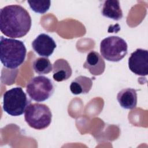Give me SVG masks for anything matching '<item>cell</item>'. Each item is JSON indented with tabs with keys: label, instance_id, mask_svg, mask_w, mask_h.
<instances>
[{
	"label": "cell",
	"instance_id": "6da1fadb",
	"mask_svg": "<svg viewBox=\"0 0 148 148\" xmlns=\"http://www.w3.org/2000/svg\"><path fill=\"white\" fill-rule=\"evenodd\" d=\"M31 24L29 13L20 5H8L0 10V30L8 37H23L30 30Z\"/></svg>",
	"mask_w": 148,
	"mask_h": 148
},
{
	"label": "cell",
	"instance_id": "7a4b0ae2",
	"mask_svg": "<svg viewBox=\"0 0 148 148\" xmlns=\"http://www.w3.org/2000/svg\"><path fill=\"white\" fill-rule=\"evenodd\" d=\"M27 49L21 40L0 37V59L3 66L15 69L20 66L26 57Z\"/></svg>",
	"mask_w": 148,
	"mask_h": 148
},
{
	"label": "cell",
	"instance_id": "3957f363",
	"mask_svg": "<svg viewBox=\"0 0 148 148\" xmlns=\"http://www.w3.org/2000/svg\"><path fill=\"white\" fill-rule=\"evenodd\" d=\"M31 101L21 87H14L6 91L3 97V109L12 116H19L25 113Z\"/></svg>",
	"mask_w": 148,
	"mask_h": 148
},
{
	"label": "cell",
	"instance_id": "277c9868",
	"mask_svg": "<svg viewBox=\"0 0 148 148\" xmlns=\"http://www.w3.org/2000/svg\"><path fill=\"white\" fill-rule=\"evenodd\" d=\"M51 118L50 108L43 103H30L24 113V119L28 125L38 130L47 128L51 122Z\"/></svg>",
	"mask_w": 148,
	"mask_h": 148
},
{
	"label": "cell",
	"instance_id": "5b68a950",
	"mask_svg": "<svg viewBox=\"0 0 148 148\" xmlns=\"http://www.w3.org/2000/svg\"><path fill=\"white\" fill-rule=\"evenodd\" d=\"M100 52L105 60L118 62L127 55L128 46L125 40L120 37L108 36L101 42Z\"/></svg>",
	"mask_w": 148,
	"mask_h": 148
},
{
	"label": "cell",
	"instance_id": "8992f818",
	"mask_svg": "<svg viewBox=\"0 0 148 148\" xmlns=\"http://www.w3.org/2000/svg\"><path fill=\"white\" fill-rule=\"evenodd\" d=\"M54 86L52 81L45 76L32 78L26 86V92L30 98L36 102H43L53 94Z\"/></svg>",
	"mask_w": 148,
	"mask_h": 148
},
{
	"label": "cell",
	"instance_id": "52a82bcc",
	"mask_svg": "<svg viewBox=\"0 0 148 148\" xmlns=\"http://www.w3.org/2000/svg\"><path fill=\"white\" fill-rule=\"evenodd\" d=\"M128 68L134 74L139 76L148 75V51L143 49H137L128 58Z\"/></svg>",
	"mask_w": 148,
	"mask_h": 148
},
{
	"label": "cell",
	"instance_id": "ba28073f",
	"mask_svg": "<svg viewBox=\"0 0 148 148\" xmlns=\"http://www.w3.org/2000/svg\"><path fill=\"white\" fill-rule=\"evenodd\" d=\"M56 46L54 39L46 34H39L32 42V47L35 52L42 57L50 56Z\"/></svg>",
	"mask_w": 148,
	"mask_h": 148
},
{
	"label": "cell",
	"instance_id": "9c48e42d",
	"mask_svg": "<svg viewBox=\"0 0 148 148\" xmlns=\"http://www.w3.org/2000/svg\"><path fill=\"white\" fill-rule=\"evenodd\" d=\"M83 67L87 69L92 75L99 76L102 74L105 69V62L98 52L91 51L87 55Z\"/></svg>",
	"mask_w": 148,
	"mask_h": 148
},
{
	"label": "cell",
	"instance_id": "30bf717a",
	"mask_svg": "<svg viewBox=\"0 0 148 148\" xmlns=\"http://www.w3.org/2000/svg\"><path fill=\"white\" fill-rule=\"evenodd\" d=\"M53 77L56 82L68 80L72 75V68L68 62L63 58L57 60L53 66Z\"/></svg>",
	"mask_w": 148,
	"mask_h": 148
},
{
	"label": "cell",
	"instance_id": "8fae6325",
	"mask_svg": "<svg viewBox=\"0 0 148 148\" xmlns=\"http://www.w3.org/2000/svg\"><path fill=\"white\" fill-rule=\"evenodd\" d=\"M117 99L123 108L133 109L137 105L136 90L131 88L123 89L118 92Z\"/></svg>",
	"mask_w": 148,
	"mask_h": 148
},
{
	"label": "cell",
	"instance_id": "7c38bea8",
	"mask_svg": "<svg viewBox=\"0 0 148 148\" xmlns=\"http://www.w3.org/2000/svg\"><path fill=\"white\" fill-rule=\"evenodd\" d=\"M101 13L104 17L115 21L120 20L123 17L120 2L117 0L105 1L101 9Z\"/></svg>",
	"mask_w": 148,
	"mask_h": 148
},
{
	"label": "cell",
	"instance_id": "4fadbf2b",
	"mask_svg": "<svg viewBox=\"0 0 148 148\" xmlns=\"http://www.w3.org/2000/svg\"><path fill=\"white\" fill-rule=\"evenodd\" d=\"M92 82L91 78L79 76L73 80L70 85V90L74 95L87 94L91 89Z\"/></svg>",
	"mask_w": 148,
	"mask_h": 148
},
{
	"label": "cell",
	"instance_id": "5bb4252c",
	"mask_svg": "<svg viewBox=\"0 0 148 148\" xmlns=\"http://www.w3.org/2000/svg\"><path fill=\"white\" fill-rule=\"evenodd\" d=\"M34 71L39 75L47 74L53 70L52 64L47 57H39L33 62Z\"/></svg>",
	"mask_w": 148,
	"mask_h": 148
},
{
	"label": "cell",
	"instance_id": "9a60e30c",
	"mask_svg": "<svg viewBox=\"0 0 148 148\" xmlns=\"http://www.w3.org/2000/svg\"><path fill=\"white\" fill-rule=\"evenodd\" d=\"M29 7L35 13L44 14L50 8V1H28Z\"/></svg>",
	"mask_w": 148,
	"mask_h": 148
}]
</instances>
